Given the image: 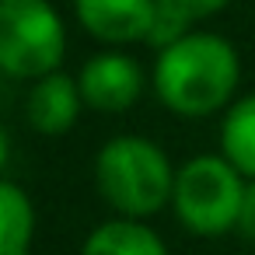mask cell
Wrapping results in <instances>:
<instances>
[{
    "label": "cell",
    "mask_w": 255,
    "mask_h": 255,
    "mask_svg": "<svg viewBox=\"0 0 255 255\" xmlns=\"http://www.w3.org/2000/svg\"><path fill=\"white\" fill-rule=\"evenodd\" d=\"M241 53L220 32L192 28L175 46L154 53L150 91L175 119L224 116L238 102Z\"/></svg>",
    "instance_id": "cell-1"
},
{
    "label": "cell",
    "mask_w": 255,
    "mask_h": 255,
    "mask_svg": "<svg viewBox=\"0 0 255 255\" xmlns=\"http://www.w3.org/2000/svg\"><path fill=\"white\" fill-rule=\"evenodd\" d=\"M178 164L143 133H116L95 154V192L112 217L150 220L171 206Z\"/></svg>",
    "instance_id": "cell-2"
},
{
    "label": "cell",
    "mask_w": 255,
    "mask_h": 255,
    "mask_svg": "<svg viewBox=\"0 0 255 255\" xmlns=\"http://www.w3.org/2000/svg\"><path fill=\"white\" fill-rule=\"evenodd\" d=\"M245 189H248V178L220 150L196 154V157L178 164L171 213H175L178 227H185L192 238L238 234Z\"/></svg>",
    "instance_id": "cell-3"
},
{
    "label": "cell",
    "mask_w": 255,
    "mask_h": 255,
    "mask_svg": "<svg viewBox=\"0 0 255 255\" xmlns=\"http://www.w3.org/2000/svg\"><path fill=\"white\" fill-rule=\"evenodd\" d=\"M67 21L49 0H0V70L7 81H39L63 70Z\"/></svg>",
    "instance_id": "cell-4"
},
{
    "label": "cell",
    "mask_w": 255,
    "mask_h": 255,
    "mask_svg": "<svg viewBox=\"0 0 255 255\" xmlns=\"http://www.w3.org/2000/svg\"><path fill=\"white\" fill-rule=\"evenodd\" d=\"M77 84L91 112L123 116L143 98V91L150 88V74L129 49H98L81 63Z\"/></svg>",
    "instance_id": "cell-5"
},
{
    "label": "cell",
    "mask_w": 255,
    "mask_h": 255,
    "mask_svg": "<svg viewBox=\"0 0 255 255\" xmlns=\"http://www.w3.org/2000/svg\"><path fill=\"white\" fill-rule=\"evenodd\" d=\"M157 0H74V21L105 49H129L147 42Z\"/></svg>",
    "instance_id": "cell-6"
},
{
    "label": "cell",
    "mask_w": 255,
    "mask_h": 255,
    "mask_svg": "<svg viewBox=\"0 0 255 255\" xmlns=\"http://www.w3.org/2000/svg\"><path fill=\"white\" fill-rule=\"evenodd\" d=\"M84 95L77 84V74L56 70L28 84L25 91V123L39 136H63L77 126L84 112Z\"/></svg>",
    "instance_id": "cell-7"
},
{
    "label": "cell",
    "mask_w": 255,
    "mask_h": 255,
    "mask_svg": "<svg viewBox=\"0 0 255 255\" xmlns=\"http://www.w3.org/2000/svg\"><path fill=\"white\" fill-rule=\"evenodd\" d=\"M81 255H171L168 241L147 220H102L81 245Z\"/></svg>",
    "instance_id": "cell-8"
},
{
    "label": "cell",
    "mask_w": 255,
    "mask_h": 255,
    "mask_svg": "<svg viewBox=\"0 0 255 255\" xmlns=\"http://www.w3.org/2000/svg\"><path fill=\"white\" fill-rule=\"evenodd\" d=\"M35 203L32 196L4 178L0 182V255H32V238H35Z\"/></svg>",
    "instance_id": "cell-9"
},
{
    "label": "cell",
    "mask_w": 255,
    "mask_h": 255,
    "mask_svg": "<svg viewBox=\"0 0 255 255\" xmlns=\"http://www.w3.org/2000/svg\"><path fill=\"white\" fill-rule=\"evenodd\" d=\"M220 154L252 182L255 178V91L238 95V102L220 116Z\"/></svg>",
    "instance_id": "cell-10"
},
{
    "label": "cell",
    "mask_w": 255,
    "mask_h": 255,
    "mask_svg": "<svg viewBox=\"0 0 255 255\" xmlns=\"http://www.w3.org/2000/svg\"><path fill=\"white\" fill-rule=\"evenodd\" d=\"M157 4L168 7V11H175V14H182L185 21L199 25V21L220 14L224 7H231V0H157Z\"/></svg>",
    "instance_id": "cell-11"
},
{
    "label": "cell",
    "mask_w": 255,
    "mask_h": 255,
    "mask_svg": "<svg viewBox=\"0 0 255 255\" xmlns=\"http://www.w3.org/2000/svg\"><path fill=\"white\" fill-rule=\"evenodd\" d=\"M238 234L245 241H255V178L245 189V203H241V217H238Z\"/></svg>",
    "instance_id": "cell-12"
}]
</instances>
